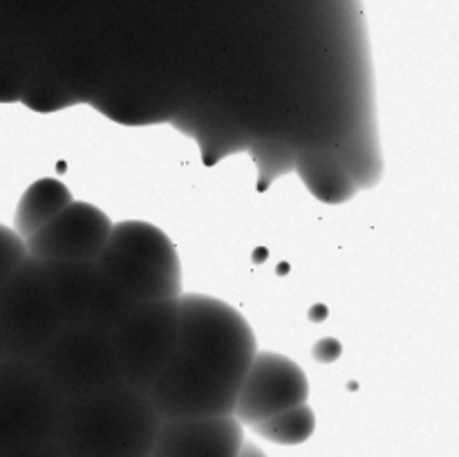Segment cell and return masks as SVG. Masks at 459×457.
I'll return each mask as SVG.
<instances>
[{"label": "cell", "mask_w": 459, "mask_h": 457, "mask_svg": "<svg viewBox=\"0 0 459 457\" xmlns=\"http://www.w3.org/2000/svg\"><path fill=\"white\" fill-rule=\"evenodd\" d=\"M247 151L254 157L258 170V191H267L276 179L294 170L299 146L281 137H251Z\"/></svg>", "instance_id": "cell-17"}, {"label": "cell", "mask_w": 459, "mask_h": 457, "mask_svg": "<svg viewBox=\"0 0 459 457\" xmlns=\"http://www.w3.org/2000/svg\"><path fill=\"white\" fill-rule=\"evenodd\" d=\"M242 439L233 415L161 419L151 457H236Z\"/></svg>", "instance_id": "cell-10"}, {"label": "cell", "mask_w": 459, "mask_h": 457, "mask_svg": "<svg viewBox=\"0 0 459 457\" xmlns=\"http://www.w3.org/2000/svg\"><path fill=\"white\" fill-rule=\"evenodd\" d=\"M112 231V220L90 202L72 200L43 228L27 237L36 260H97Z\"/></svg>", "instance_id": "cell-9"}, {"label": "cell", "mask_w": 459, "mask_h": 457, "mask_svg": "<svg viewBox=\"0 0 459 457\" xmlns=\"http://www.w3.org/2000/svg\"><path fill=\"white\" fill-rule=\"evenodd\" d=\"M160 424L148 394L121 385L65 401L56 444L65 457H151Z\"/></svg>", "instance_id": "cell-2"}, {"label": "cell", "mask_w": 459, "mask_h": 457, "mask_svg": "<svg viewBox=\"0 0 459 457\" xmlns=\"http://www.w3.org/2000/svg\"><path fill=\"white\" fill-rule=\"evenodd\" d=\"M63 323H90L101 272L97 260H40Z\"/></svg>", "instance_id": "cell-13"}, {"label": "cell", "mask_w": 459, "mask_h": 457, "mask_svg": "<svg viewBox=\"0 0 459 457\" xmlns=\"http://www.w3.org/2000/svg\"><path fill=\"white\" fill-rule=\"evenodd\" d=\"M63 325L65 323L49 289L43 263L27 255L21 267L0 287V332L4 357L34 361Z\"/></svg>", "instance_id": "cell-6"}, {"label": "cell", "mask_w": 459, "mask_h": 457, "mask_svg": "<svg viewBox=\"0 0 459 457\" xmlns=\"http://www.w3.org/2000/svg\"><path fill=\"white\" fill-rule=\"evenodd\" d=\"M255 352L254 330L236 307L213 296L182 294L173 357L148 399L161 419L233 415Z\"/></svg>", "instance_id": "cell-1"}, {"label": "cell", "mask_w": 459, "mask_h": 457, "mask_svg": "<svg viewBox=\"0 0 459 457\" xmlns=\"http://www.w3.org/2000/svg\"><path fill=\"white\" fill-rule=\"evenodd\" d=\"M179 298L137 303L110 332L126 388L148 394L173 357Z\"/></svg>", "instance_id": "cell-7"}, {"label": "cell", "mask_w": 459, "mask_h": 457, "mask_svg": "<svg viewBox=\"0 0 459 457\" xmlns=\"http://www.w3.org/2000/svg\"><path fill=\"white\" fill-rule=\"evenodd\" d=\"M63 406L34 363L0 358V453L56 442Z\"/></svg>", "instance_id": "cell-5"}, {"label": "cell", "mask_w": 459, "mask_h": 457, "mask_svg": "<svg viewBox=\"0 0 459 457\" xmlns=\"http://www.w3.org/2000/svg\"><path fill=\"white\" fill-rule=\"evenodd\" d=\"M92 97L94 90H90V85H81V79L76 76L31 67V74L21 94V103L30 110L48 115V112L65 110L79 103H90Z\"/></svg>", "instance_id": "cell-15"}, {"label": "cell", "mask_w": 459, "mask_h": 457, "mask_svg": "<svg viewBox=\"0 0 459 457\" xmlns=\"http://www.w3.org/2000/svg\"><path fill=\"white\" fill-rule=\"evenodd\" d=\"M169 124H173L184 137H191L197 143L204 166H215L227 157L245 152L254 137L218 103L204 101V99L182 101Z\"/></svg>", "instance_id": "cell-11"}, {"label": "cell", "mask_w": 459, "mask_h": 457, "mask_svg": "<svg viewBox=\"0 0 459 457\" xmlns=\"http://www.w3.org/2000/svg\"><path fill=\"white\" fill-rule=\"evenodd\" d=\"M236 457H267V455H264V453L260 451L254 442H247V439H242L240 451H238Z\"/></svg>", "instance_id": "cell-22"}, {"label": "cell", "mask_w": 459, "mask_h": 457, "mask_svg": "<svg viewBox=\"0 0 459 457\" xmlns=\"http://www.w3.org/2000/svg\"><path fill=\"white\" fill-rule=\"evenodd\" d=\"M72 191L63 182L52 177L36 179L34 184L27 186V191L22 193L21 202H18L16 218H13V231L27 240V237L34 236L39 228H43L54 215L61 213L70 202Z\"/></svg>", "instance_id": "cell-16"}, {"label": "cell", "mask_w": 459, "mask_h": 457, "mask_svg": "<svg viewBox=\"0 0 459 457\" xmlns=\"http://www.w3.org/2000/svg\"><path fill=\"white\" fill-rule=\"evenodd\" d=\"M309 381L303 367L276 352H255L238 392L233 417L255 426L290 408L307 403Z\"/></svg>", "instance_id": "cell-8"}, {"label": "cell", "mask_w": 459, "mask_h": 457, "mask_svg": "<svg viewBox=\"0 0 459 457\" xmlns=\"http://www.w3.org/2000/svg\"><path fill=\"white\" fill-rule=\"evenodd\" d=\"M0 457H65L63 455L61 446L56 442H45L34 444V446H22L13 448V451L0 453Z\"/></svg>", "instance_id": "cell-21"}, {"label": "cell", "mask_w": 459, "mask_h": 457, "mask_svg": "<svg viewBox=\"0 0 459 457\" xmlns=\"http://www.w3.org/2000/svg\"><path fill=\"white\" fill-rule=\"evenodd\" d=\"M260 437L269 439L273 444H282V446H296L312 437L314 428H316V417L307 403L290 408V410L273 415L269 419L260 421V424L251 426Z\"/></svg>", "instance_id": "cell-18"}, {"label": "cell", "mask_w": 459, "mask_h": 457, "mask_svg": "<svg viewBox=\"0 0 459 457\" xmlns=\"http://www.w3.org/2000/svg\"><path fill=\"white\" fill-rule=\"evenodd\" d=\"M97 264L133 303L175 300L182 296L178 249L160 227L143 220L112 224Z\"/></svg>", "instance_id": "cell-3"}, {"label": "cell", "mask_w": 459, "mask_h": 457, "mask_svg": "<svg viewBox=\"0 0 459 457\" xmlns=\"http://www.w3.org/2000/svg\"><path fill=\"white\" fill-rule=\"evenodd\" d=\"M90 106L121 125H151L173 119L182 101L169 92L137 83L99 85Z\"/></svg>", "instance_id": "cell-12"}, {"label": "cell", "mask_w": 459, "mask_h": 457, "mask_svg": "<svg viewBox=\"0 0 459 457\" xmlns=\"http://www.w3.org/2000/svg\"><path fill=\"white\" fill-rule=\"evenodd\" d=\"M30 74L31 67L0 52V103L21 101Z\"/></svg>", "instance_id": "cell-19"}, {"label": "cell", "mask_w": 459, "mask_h": 457, "mask_svg": "<svg viewBox=\"0 0 459 457\" xmlns=\"http://www.w3.org/2000/svg\"><path fill=\"white\" fill-rule=\"evenodd\" d=\"M27 245L13 228L0 224V287L9 280L13 272L27 258Z\"/></svg>", "instance_id": "cell-20"}, {"label": "cell", "mask_w": 459, "mask_h": 457, "mask_svg": "<svg viewBox=\"0 0 459 457\" xmlns=\"http://www.w3.org/2000/svg\"><path fill=\"white\" fill-rule=\"evenodd\" d=\"M31 363L65 401L124 385L112 334L88 323L63 325Z\"/></svg>", "instance_id": "cell-4"}, {"label": "cell", "mask_w": 459, "mask_h": 457, "mask_svg": "<svg viewBox=\"0 0 459 457\" xmlns=\"http://www.w3.org/2000/svg\"><path fill=\"white\" fill-rule=\"evenodd\" d=\"M4 357V345H3V332H0V358Z\"/></svg>", "instance_id": "cell-23"}, {"label": "cell", "mask_w": 459, "mask_h": 457, "mask_svg": "<svg viewBox=\"0 0 459 457\" xmlns=\"http://www.w3.org/2000/svg\"><path fill=\"white\" fill-rule=\"evenodd\" d=\"M294 170L307 191L323 204H345L357 195V184L334 148L300 146Z\"/></svg>", "instance_id": "cell-14"}]
</instances>
